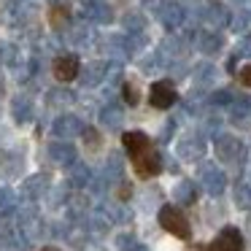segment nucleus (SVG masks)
<instances>
[{"label":"nucleus","instance_id":"nucleus-5","mask_svg":"<svg viewBox=\"0 0 251 251\" xmlns=\"http://www.w3.org/2000/svg\"><path fill=\"white\" fill-rule=\"evenodd\" d=\"M200 22L205 25L208 30H224L232 22V14L227 11V6H224L222 0H208L200 11Z\"/></svg>","mask_w":251,"mask_h":251},{"label":"nucleus","instance_id":"nucleus-46","mask_svg":"<svg viewBox=\"0 0 251 251\" xmlns=\"http://www.w3.org/2000/svg\"><path fill=\"white\" fill-rule=\"evenodd\" d=\"M84 3H89V0H84Z\"/></svg>","mask_w":251,"mask_h":251},{"label":"nucleus","instance_id":"nucleus-34","mask_svg":"<svg viewBox=\"0 0 251 251\" xmlns=\"http://www.w3.org/2000/svg\"><path fill=\"white\" fill-rule=\"evenodd\" d=\"M122 98H125L127 105H138V100H141L138 87H135V84H130V81H125V84H122Z\"/></svg>","mask_w":251,"mask_h":251},{"label":"nucleus","instance_id":"nucleus-9","mask_svg":"<svg viewBox=\"0 0 251 251\" xmlns=\"http://www.w3.org/2000/svg\"><path fill=\"white\" fill-rule=\"evenodd\" d=\"M192 251H243V235H240L238 227H224L211 240V246H205V249H192Z\"/></svg>","mask_w":251,"mask_h":251},{"label":"nucleus","instance_id":"nucleus-8","mask_svg":"<svg viewBox=\"0 0 251 251\" xmlns=\"http://www.w3.org/2000/svg\"><path fill=\"white\" fill-rule=\"evenodd\" d=\"M84 122L81 116L76 114H60L54 122H51V132H54V138H60V141H71V138L76 135H84Z\"/></svg>","mask_w":251,"mask_h":251},{"label":"nucleus","instance_id":"nucleus-36","mask_svg":"<svg viewBox=\"0 0 251 251\" xmlns=\"http://www.w3.org/2000/svg\"><path fill=\"white\" fill-rule=\"evenodd\" d=\"M165 3H168V0H141V8H143V14H154V17H159V11L165 8Z\"/></svg>","mask_w":251,"mask_h":251},{"label":"nucleus","instance_id":"nucleus-27","mask_svg":"<svg viewBox=\"0 0 251 251\" xmlns=\"http://www.w3.org/2000/svg\"><path fill=\"white\" fill-rule=\"evenodd\" d=\"M19 213V197L14 189L8 186H0V216H14Z\"/></svg>","mask_w":251,"mask_h":251},{"label":"nucleus","instance_id":"nucleus-21","mask_svg":"<svg viewBox=\"0 0 251 251\" xmlns=\"http://www.w3.org/2000/svg\"><path fill=\"white\" fill-rule=\"evenodd\" d=\"M33 114H35V108H33L30 95H17V98L11 100V116H14V122L27 125V122L33 119Z\"/></svg>","mask_w":251,"mask_h":251},{"label":"nucleus","instance_id":"nucleus-39","mask_svg":"<svg viewBox=\"0 0 251 251\" xmlns=\"http://www.w3.org/2000/svg\"><path fill=\"white\" fill-rule=\"evenodd\" d=\"M238 81L243 84V87H251V65H243L238 71Z\"/></svg>","mask_w":251,"mask_h":251},{"label":"nucleus","instance_id":"nucleus-15","mask_svg":"<svg viewBox=\"0 0 251 251\" xmlns=\"http://www.w3.org/2000/svg\"><path fill=\"white\" fill-rule=\"evenodd\" d=\"M105 76H108V60H95V62H87V65L81 68V84L87 89L92 87H100V84H105Z\"/></svg>","mask_w":251,"mask_h":251},{"label":"nucleus","instance_id":"nucleus-45","mask_svg":"<svg viewBox=\"0 0 251 251\" xmlns=\"http://www.w3.org/2000/svg\"><path fill=\"white\" fill-rule=\"evenodd\" d=\"M192 3H197V0H192Z\"/></svg>","mask_w":251,"mask_h":251},{"label":"nucleus","instance_id":"nucleus-28","mask_svg":"<svg viewBox=\"0 0 251 251\" xmlns=\"http://www.w3.org/2000/svg\"><path fill=\"white\" fill-rule=\"evenodd\" d=\"M73 100H76V95H73L71 89H62V87L46 92V105H49V108H65V105H71Z\"/></svg>","mask_w":251,"mask_h":251},{"label":"nucleus","instance_id":"nucleus-37","mask_svg":"<svg viewBox=\"0 0 251 251\" xmlns=\"http://www.w3.org/2000/svg\"><path fill=\"white\" fill-rule=\"evenodd\" d=\"M249 14H243V11H240V14H235V17H232V22H229V27H232L235 30V33H243V30L246 27H249Z\"/></svg>","mask_w":251,"mask_h":251},{"label":"nucleus","instance_id":"nucleus-26","mask_svg":"<svg viewBox=\"0 0 251 251\" xmlns=\"http://www.w3.org/2000/svg\"><path fill=\"white\" fill-rule=\"evenodd\" d=\"M216 76H219V71L211 65V62H200V65L195 68V89H208L213 81H216Z\"/></svg>","mask_w":251,"mask_h":251},{"label":"nucleus","instance_id":"nucleus-4","mask_svg":"<svg viewBox=\"0 0 251 251\" xmlns=\"http://www.w3.org/2000/svg\"><path fill=\"white\" fill-rule=\"evenodd\" d=\"M51 73H54V78L60 84L76 81V78L81 76V60H78V54H73V51H62V54H57L54 62H51Z\"/></svg>","mask_w":251,"mask_h":251},{"label":"nucleus","instance_id":"nucleus-43","mask_svg":"<svg viewBox=\"0 0 251 251\" xmlns=\"http://www.w3.org/2000/svg\"><path fill=\"white\" fill-rule=\"evenodd\" d=\"M229 3H249V0H229Z\"/></svg>","mask_w":251,"mask_h":251},{"label":"nucleus","instance_id":"nucleus-6","mask_svg":"<svg viewBox=\"0 0 251 251\" xmlns=\"http://www.w3.org/2000/svg\"><path fill=\"white\" fill-rule=\"evenodd\" d=\"M176 154H178V159H184V162H200L202 154H205V138H202V132H189V135H184L176 143Z\"/></svg>","mask_w":251,"mask_h":251},{"label":"nucleus","instance_id":"nucleus-42","mask_svg":"<svg viewBox=\"0 0 251 251\" xmlns=\"http://www.w3.org/2000/svg\"><path fill=\"white\" fill-rule=\"evenodd\" d=\"M132 251H151V249H146V246H138V249H132Z\"/></svg>","mask_w":251,"mask_h":251},{"label":"nucleus","instance_id":"nucleus-30","mask_svg":"<svg viewBox=\"0 0 251 251\" xmlns=\"http://www.w3.org/2000/svg\"><path fill=\"white\" fill-rule=\"evenodd\" d=\"M122 25H125V30L130 35H141L143 30H146V17H143V14H127L125 19H122Z\"/></svg>","mask_w":251,"mask_h":251},{"label":"nucleus","instance_id":"nucleus-10","mask_svg":"<svg viewBox=\"0 0 251 251\" xmlns=\"http://www.w3.org/2000/svg\"><path fill=\"white\" fill-rule=\"evenodd\" d=\"M176 100H178V95H176L173 81H168V78H162V81H154L151 89H149V103H151L154 108H159V111L173 108Z\"/></svg>","mask_w":251,"mask_h":251},{"label":"nucleus","instance_id":"nucleus-3","mask_svg":"<svg viewBox=\"0 0 251 251\" xmlns=\"http://www.w3.org/2000/svg\"><path fill=\"white\" fill-rule=\"evenodd\" d=\"M197 176H200V186H202V189H205L211 197H222V195H224L227 176H224V170L219 168L216 162H200Z\"/></svg>","mask_w":251,"mask_h":251},{"label":"nucleus","instance_id":"nucleus-33","mask_svg":"<svg viewBox=\"0 0 251 251\" xmlns=\"http://www.w3.org/2000/svg\"><path fill=\"white\" fill-rule=\"evenodd\" d=\"M138 240H135V235L132 232H122V235H116V249L119 251H132V249H138Z\"/></svg>","mask_w":251,"mask_h":251},{"label":"nucleus","instance_id":"nucleus-1","mask_svg":"<svg viewBox=\"0 0 251 251\" xmlns=\"http://www.w3.org/2000/svg\"><path fill=\"white\" fill-rule=\"evenodd\" d=\"M122 143H125V151L130 154V162H132V168H135V173L141 176V178H154V176L162 173L165 159L146 132L130 130V132L122 135Z\"/></svg>","mask_w":251,"mask_h":251},{"label":"nucleus","instance_id":"nucleus-38","mask_svg":"<svg viewBox=\"0 0 251 251\" xmlns=\"http://www.w3.org/2000/svg\"><path fill=\"white\" fill-rule=\"evenodd\" d=\"M235 57H251V35H246V38L235 46Z\"/></svg>","mask_w":251,"mask_h":251},{"label":"nucleus","instance_id":"nucleus-44","mask_svg":"<svg viewBox=\"0 0 251 251\" xmlns=\"http://www.w3.org/2000/svg\"><path fill=\"white\" fill-rule=\"evenodd\" d=\"M246 14H249V22H251V3H249V11H246Z\"/></svg>","mask_w":251,"mask_h":251},{"label":"nucleus","instance_id":"nucleus-19","mask_svg":"<svg viewBox=\"0 0 251 251\" xmlns=\"http://www.w3.org/2000/svg\"><path fill=\"white\" fill-rule=\"evenodd\" d=\"M81 17L92 25H108L114 19V14H111V6L105 0H89V3H84Z\"/></svg>","mask_w":251,"mask_h":251},{"label":"nucleus","instance_id":"nucleus-12","mask_svg":"<svg viewBox=\"0 0 251 251\" xmlns=\"http://www.w3.org/2000/svg\"><path fill=\"white\" fill-rule=\"evenodd\" d=\"M157 19L162 22L165 30L176 33V30H181V27H184V22H186V8L181 6L178 0H168V3H165V8L159 11Z\"/></svg>","mask_w":251,"mask_h":251},{"label":"nucleus","instance_id":"nucleus-13","mask_svg":"<svg viewBox=\"0 0 251 251\" xmlns=\"http://www.w3.org/2000/svg\"><path fill=\"white\" fill-rule=\"evenodd\" d=\"M46 192H51V186H49V176H44V173L30 176V178H25L22 186H19V195H22V200H27V202L41 200Z\"/></svg>","mask_w":251,"mask_h":251},{"label":"nucleus","instance_id":"nucleus-14","mask_svg":"<svg viewBox=\"0 0 251 251\" xmlns=\"http://www.w3.org/2000/svg\"><path fill=\"white\" fill-rule=\"evenodd\" d=\"M103 51L108 54V60H114V62L130 60V57H132L130 38H127V35H105V38H103Z\"/></svg>","mask_w":251,"mask_h":251},{"label":"nucleus","instance_id":"nucleus-7","mask_svg":"<svg viewBox=\"0 0 251 251\" xmlns=\"http://www.w3.org/2000/svg\"><path fill=\"white\" fill-rule=\"evenodd\" d=\"M213 149H216V159L224 162V165L238 162L240 154H243V143H240L235 135H227V132H219L216 141H213Z\"/></svg>","mask_w":251,"mask_h":251},{"label":"nucleus","instance_id":"nucleus-23","mask_svg":"<svg viewBox=\"0 0 251 251\" xmlns=\"http://www.w3.org/2000/svg\"><path fill=\"white\" fill-rule=\"evenodd\" d=\"M25 11H27V6H25L22 0H8L6 8L0 11V22L8 25V27H17V25L25 22Z\"/></svg>","mask_w":251,"mask_h":251},{"label":"nucleus","instance_id":"nucleus-11","mask_svg":"<svg viewBox=\"0 0 251 251\" xmlns=\"http://www.w3.org/2000/svg\"><path fill=\"white\" fill-rule=\"evenodd\" d=\"M195 46H197V51L200 54H205V57H213V54H219V51L224 49V35H222V30H208V27H202V30H197L195 33Z\"/></svg>","mask_w":251,"mask_h":251},{"label":"nucleus","instance_id":"nucleus-16","mask_svg":"<svg viewBox=\"0 0 251 251\" xmlns=\"http://www.w3.org/2000/svg\"><path fill=\"white\" fill-rule=\"evenodd\" d=\"M229 122L235 127H251V95H238L229 103Z\"/></svg>","mask_w":251,"mask_h":251},{"label":"nucleus","instance_id":"nucleus-17","mask_svg":"<svg viewBox=\"0 0 251 251\" xmlns=\"http://www.w3.org/2000/svg\"><path fill=\"white\" fill-rule=\"evenodd\" d=\"M98 122L105 127L108 132H116V130H122V125H125V108H122L119 103H105L103 108H100V114H98Z\"/></svg>","mask_w":251,"mask_h":251},{"label":"nucleus","instance_id":"nucleus-40","mask_svg":"<svg viewBox=\"0 0 251 251\" xmlns=\"http://www.w3.org/2000/svg\"><path fill=\"white\" fill-rule=\"evenodd\" d=\"M41 251H60V249H54V246H44Z\"/></svg>","mask_w":251,"mask_h":251},{"label":"nucleus","instance_id":"nucleus-22","mask_svg":"<svg viewBox=\"0 0 251 251\" xmlns=\"http://www.w3.org/2000/svg\"><path fill=\"white\" fill-rule=\"evenodd\" d=\"M89 181H92V170H89L87 162H73L71 168H68V184L73 186V189H87Z\"/></svg>","mask_w":251,"mask_h":251},{"label":"nucleus","instance_id":"nucleus-31","mask_svg":"<svg viewBox=\"0 0 251 251\" xmlns=\"http://www.w3.org/2000/svg\"><path fill=\"white\" fill-rule=\"evenodd\" d=\"M235 205L240 211H249L251 208V186L249 184H238L235 186Z\"/></svg>","mask_w":251,"mask_h":251},{"label":"nucleus","instance_id":"nucleus-20","mask_svg":"<svg viewBox=\"0 0 251 251\" xmlns=\"http://www.w3.org/2000/svg\"><path fill=\"white\" fill-rule=\"evenodd\" d=\"M100 173H103V178H105V184H108V189H111L114 184H119V181H122V176H125V162H122V154L111 151Z\"/></svg>","mask_w":251,"mask_h":251},{"label":"nucleus","instance_id":"nucleus-29","mask_svg":"<svg viewBox=\"0 0 251 251\" xmlns=\"http://www.w3.org/2000/svg\"><path fill=\"white\" fill-rule=\"evenodd\" d=\"M103 208L108 211V216L114 224H127L132 219V211L127 205H119V202H108V205H103Z\"/></svg>","mask_w":251,"mask_h":251},{"label":"nucleus","instance_id":"nucleus-35","mask_svg":"<svg viewBox=\"0 0 251 251\" xmlns=\"http://www.w3.org/2000/svg\"><path fill=\"white\" fill-rule=\"evenodd\" d=\"M232 92H229V89H216V92L211 95V98H208V103L211 105H227L229 108V103H232Z\"/></svg>","mask_w":251,"mask_h":251},{"label":"nucleus","instance_id":"nucleus-2","mask_svg":"<svg viewBox=\"0 0 251 251\" xmlns=\"http://www.w3.org/2000/svg\"><path fill=\"white\" fill-rule=\"evenodd\" d=\"M159 224H162V229H168L170 235H176V238H181V240H189V235H192L189 219L181 213L178 205H162L159 208Z\"/></svg>","mask_w":251,"mask_h":251},{"label":"nucleus","instance_id":"nucleus-24","mask_svg":"<svg viewBox=\"0 0 251 251\" xmlns=\"http://www.w3.org/2000/svg\"><path fill=\"white\" fill-rule=\"evenodd\" d=\"M92 22H87V19H81V22L71 25L68 27V41H71L73 46H87L92 44Z\"/></svg>","mask_w":251,"mask_h":251},{"label":"nucleus","instance_id":"nucleus-32","mask_svg":"<svg viewBox=\"0 0 251 251\" xmlns=\"http://www.w3.org/2000/svg\"><path fill=\"white\" fill-rule=\"evenodd\" d=\"M65 25H68V8L65 6H54L51 8V27L65 30Z\"/></svg>","mask_w":251,"mask_h":251},{"label":"nucleus","instance_id":"nucleus-18","mask_svg":"<svg viewBox=\"0 0 251 251\" xmlns=\"http://www.w3.org/2000/svg\"><path fill=\"white\" fill-rule=\"evenodd\" d=\"M49 159L57 165V168H71L73 162H78V154H76V146L68 141H57L49 146Z\"/></svg>","mask_w":251,"mask_h":251},{"label":"nucleus","instance_id":"nucleus-41","mask_svg":"<svg viewBox=\"0 0 251 251\" xmlns=\"http://www.w3.org/2000/svg\"><path fill=\"white\" fill-rule=\"evenodd\" d=\"M246 229H249V243H251V219H249V224H246Z\"/></svg>","mask_w":251,"mask_h":251},{"label":"nucleus","instance_id":"nucleus-25","mask_svg":"<svg viewBox=\"0 0 251 251\" xmlns=\"http://www.w3.org/2000/svg\"><path fill=\"white\" fill-rule=\"evenodd\" d=\"M173 200L178 202V205H192V202L197 200V186L195 181H178V184L173 186Z\"/></svg>","mask_w":251,"mask_h":251}]
</instances>
